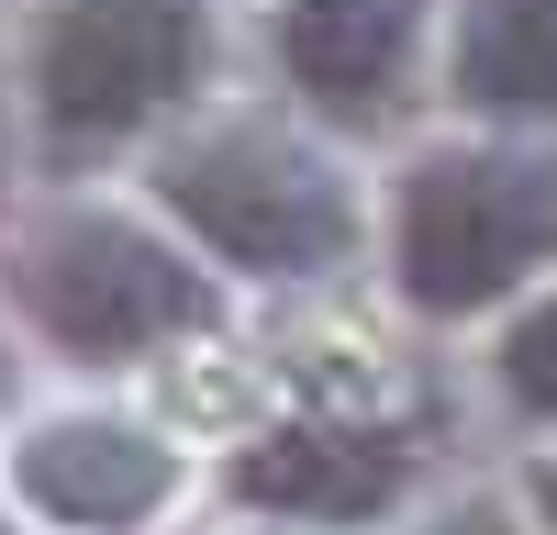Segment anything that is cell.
<instances>
[{
  "mask_svg": "<svg viewBox=\"0 0 557 535\" xmlns=\"http://www.w3.org/2000/svg\"><path fill=\"white\" fill-rule=\"evenodd\" d=\"M424 535H524V524L502 513V502H457V513H435Z\"/></svg>",
  "mask_w": 557,
  "mask_h": 535,
  "instance_id": "obj_11",
  "label": "cell"
},
{
  "mask_svg": "<svg viewBox=\"0 0 557 535\" xmlns=\"http://www.w3.org/2000/svg\"><path fill=\"white\" fill-rule=\"evenodd\" d=\"M223 78V0H34L23 23V123L34 167L78 178L101 157L168 146Z\"/></svg>",
  "mask_w": 557,
  "mask_h": 535,
  "instance_id": "obj_2",
  "label": "cell"
},
{
  "mask_svg": "<svg viewBox=\"0 0 557 535\" xmlns=\"http://www.w3.org/2000/svg\"><path fill=\"white\" fill-rule=\"evenodd\" d=\"M491 390H502L513 424L557 435V279L535 301H513V324H502V346H491Z\"/></svg>",
  "mask_w": 557,
  "mask_h": 535,
  "instance_id": "obj_9",
  "label": "cell"
},
{
  "mask_svg": "<svg viewBox=\"0 0 557 535\" xmlns=\"http://www.w3.org/2000/svg\"><path fill=\"white\" fill-rule=\"evenodd\" d=\"M435 78L480 134H557V0H446Z\"/></svg>",
  "mask_w": 557,
  "mask_h": 535,
  "instance_id": "obj_8",
  "label": "cell"
},
{
  "mask_svg": "<svg viewBox=\"0 0 557 535\" xmlns=\"http://www.w3.org/2000/svg\"><path fill=\"white\" fill-rule=\"evenodd\" d=\"M268 57L323 134H380L424 101L446 57V0H278Z\"/></svg>",
  "mask_w": 557,
  "mask_h": 535,
  "instance_id": "obj_6",
  "label": "cell"
},
{
  "mask_svg": "<svg viewBox=\"0 0 557 535\" xmlns=\"http://www.w3.org/2000/svg\"><path fill=\"white\" fill-rule=\"evenodd\" d=\"M0 312L57 369H146L223 324V268L123 201H45L0 223Z\"/></svg>",
  "mask_w": 557,
  "mask_h": 535,
  "instance_id": "obj_1",
  "label": "cell"
},
{
  "mask_svg": "<svg viewBox=\"0 0 557 535\" xmlns=\"http://www.w3.org/2000/svg\"><path fill=\"white\" fill-rule=\"evenodd\" d=\"M146 212L223 279H335L368 246V201L335 146L278 112H201L146 157Z\"/></svg>",
  "mask_w": 557,
  "mask_h": 535,
  "instance_id": "obj_3",
  "label": "cell"
},
{
  "mask_svg": "<svg viewBox=\"0 0 557 535\" xmlns=\"http://www.w3.org/2000/svg\"><path fill=\"white\" fill-rule=\"evenodd\" d=\"M12 524H23V513H12V502H0V535H12Z\"/></svg>",
  "mask_w": 557,
  "mask_h": 535,
  "instance_id": "obj_15",
  "label": "cell"
},
{
  "mask_svg": "<svg viewBox=\"0 0 557 535\" xmlns=\"http://www.w3.org/2000/svg\"><path fill=\"white\" fill-rule=\"evenodd\" d=\"M412 469H424V446L401 424H357V413H290L246 435L235 458H223V490H235L246 513L268 524H301V535H357L412 502Z\"/></svg>",
  "mask_w": 557,
  "mask_h": 535,
  "instance_id": "obj_7",
  "label": "cell"
},
{
  "mask_svg": "<svg viewBox=\"0 0 557 535\" xmlns=\"http://www.w3.org/2000/svg\"><path fill=\"white\" fill-rule=\"evenodd\" d=\"M246 535H301V524H246Z\"/></svg>",
  "mask_w": 557,
  "mask_h": 535,
  "instance_id": "obj_14",
  "label": "cell"
},
{
  "mask_svg": "<svg viewBox=\"0 0 557 535\" xmlns=\"http://www.w3.org/2000/svg\"><path fill=\"white\" fill-rule=\"evenodd\" d=\"M391 290L424 324L513 312L557 279V146L546 134H446L391 167Z\"/></svg>",
  "mask_w": 557,
  "mask_h": 535,
  "instance_id": "obj_4",
  "label": "cell"
},
{
  "mask_svg": "<svg viewBox=\"0 0 557 535\" xmlns=\"http://www.w3.org/2000/svg\"><path fill=\"white\" fill-rule=\"evenodd\" d=\"M12 401H23V346H12V324H0V424H12Z\"/></svg>",
  "mask_w": 557,
  "mask_h": 535,
  "instance_id": "obj_13",
  "label": "cell"
},
{
  "mask_svg": "<svg viewBox=\"0 0 557 535\" xmlns=\"http://www.w3.org/2000/svg\"><path fill=\"white\" fill-rule=\"evenodd\" d=\"M524 513H535V535H557V458L524 469Z\"/></svg>",
  "mask_w": 557,
  "mask_h": 535,
  "instance_id": "obj_12",
  "label": "cell"
},
{
  "mask_svg": "<svg viewBox=\"0 0 557 535\" xmlns=\"http://www.w3.org/2000/svg\"><path fill=\"white\" fill-rule=\"evenodd\" d=\"M34 167V123H23V78H0V223H12V190Z\"/></svg>",
  "mask_w": 557,
  "mask_h": 535,
  "instance_id": "obj_10",
  "label": "cell"
},
{
  "mask_svg": "<svg viewBox=\"0 0 557 535\" xmlns=\"http://www.w3.org/2000/svg\"><path fill=\"white\" fill-rule=\"evenodd\" d=\"M190 490V458L112 413V401H57V413H23L0 446V502L45 535H157Z\"/></svg>",
  "mask_w": 557,
  "mask_h": 535,
  "instance_id": "obj_5",
  "label": "cell"
}]
</instances>
